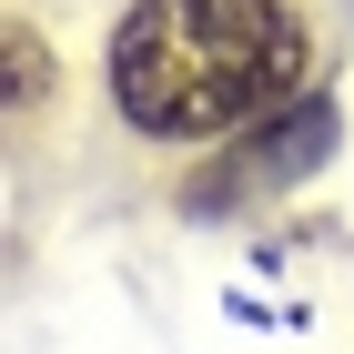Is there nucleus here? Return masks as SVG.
<instances>
[{"label": "nucleus", "mask_w": 354, "mask_h": 354, "mask_svg": "<svg viewBox=\"0 0 354 354\" xmlns=\"http://www.w3.org/2000/svg\"><path fill=\"white\" fill-rule=\"evenodd\" d=\"M102 71L142 142H223L304 91L314 30L294 0H132Z\"/></svg>", "instance_id": "f257e3e1"}, {"label": "nucleus", "mask_w": 354, "mask_h": 354, "mask_svg": "<svg viewBox=\"0 0 354 354\" xmlns=\"http://www.w3.org/2000/svg\"><path fill=\"white\" fill-rule=\"evenodd\" d=\"M334 152V102L324 91H294L283 111L243 122V132H223V152L192 172V213H233V203H263V192H294L314 183V162Z\"/></svg>", "instance_id": "f03ea898"}, {"label": "nucleus", "mask_w": 354, "mask_h": 354, "mask_svg": "<svg viewBox=\"0 0 354 354\" xmlns=\"http://www.w3.org/2000/svg\"><path fill=\"white\" fill-rule=\"evenodd\" d=\"M0 71H10V122H30L51 102V51H41L30 21H0Z\"/></svg>", "instance_id": "7ed1b4c3"}]
</instances>
